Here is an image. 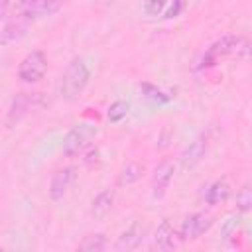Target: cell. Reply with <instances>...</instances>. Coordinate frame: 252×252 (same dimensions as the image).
Returning <instances> with one entry per match:
<instances>
[{
  "mask_svg": "<svg viewBox=\"0 0 252 252\" xmlns=\"http://www.w3.org/2000/svg\"><path fill=\"white\" fill-rule=\"evenodd\" d=\"M112 205H114V191L110 189H104L100 191L93 203H91V215L96 219V220H102L108 217V213L112 211Z\"/></svg>",
  "mask_w": 252,
  "mask_h": 252,
  "instance_id": "13",
  "label": "cell"
},
{
  "mask_svg": "<svg viewBox=\"0 0 252 252\" xmlns=\"http://www.w3.org/2000/svg\"><path fill=\"white\" fill-rule=\"evenodd\" d=\"M250 207H252V189H250V185L246 183V185H242V187L238 189V193H236V209H238L240 213H248Z\"/></svg>",
  "mask_w": 252,
  "mask_h": 252,
  "instance_id": "20",
  "label": "cell"
},
{
  "mask_svg": "<svg viewBox=\"0 0 252 252\" xmlns=\"http://www.w3.org/2000/svg\"><path fill=\"white\" fill-rule=\"evenodd\" d=\"M89 79H91V67L87 63L85 57H75L69 61V65L65 67V73L61 77V85H59V94L63 100L67 102H73L77 100L87 85H89Z\"/></svg>",
  "mask_w": 252,
  "mask_h": 252,
  "instance_id": "3",
  "label": "cell"
},
{
  "mask_svg": "<svg viewBox=\"0 0 252 252\" xmlns=\"http://www.w3.org/2000/svg\"><path fill=\"white\" fill-rule=\"evenodd\" d=\"M144 175V165L142 163H138V161H128L122 169H120V173H118V185H132V183H136L140 177Z\"/></svg>",
  "mask_w": 252,
  "mask_h": 252,
  "instance_id": "15",
  "label": "cell"
},
{
  "mask_svg": "<svg viewBox=\"0 0 252 252\" xmlns=\"http://www.w3.org/2000/svg\"><path fill=\"white\" fill-rule=\"evenodd\" d=\"M37 20L35 14V6L33 0H20L12 12H8L6 16V24L0 32V43L2 45H10L18 39H22L28 32V28Z\"/></svg>",
  "mask_w": 252,
  "mask_h": 252,
  "instance_id": "1",
  "label": "cell"
},
{
  "mask_svg": "<svg viewBox=\"0 0 252 252\" xmlns=\"http://www.w3.org/2000/svg\"><path fill=\"white\" fill-rule=\"evenodd\" d=\"M67 0H33V6H35V14L37 18H47V16H53Z\"/></svg>",
  "mask_w": 252,
  "mask_h": 252,
  "instance_id": "17",
  "label": "cell"
},
{
  "mask_svg": "<svg viewBox=\"0 0 252 252\" xmlns=\"http://www.w3.org/2000/svg\"><path fill=\"white\" fill-rule=\"evenodd\" d=\"M10 6H12V0H0V22L6 20V16L10 12Z\"/></svg>",
  "mask_w": 252,
  "mask_h": 252,
  "instance_id": "23",
  "label": "cell"
},
{
  "mask_svg": "<svg viewBox=\"0 0 252 252\" xmlns=\"http://www.w3.org/2000/svg\"><path fill=\"white\" fill-rule=\"evenodd\" d=\"M207 148H209V136L203 132L199 134L179 156V163L183 169H193L195 165H199L207 154Z\"/></svg>",
  "mask_w": 252,
  "mask_h": 252,
  "instance_id": "9",
  "label": "cell"
},
{
  "mask_svg": "<svg viewBox=\"0 0 252 252\" xmlns=\"http://www.w3.org/2000/svg\"><path fill=\"white\" fill-rule=\"evenodd\" d=\"M236 226H238V219H228L226 222H224V226H222V236L226 238V236H230L232 234V230H236Z\"/></svg>",
  "mask_w": 252,
  "mask_h": 252,
  "instance_id": "22",
  "label": "cell"
},
{
  "mask_svg": "<svg viewBox=\"0 0 252 252\" xmlns=\"http://www.w3.org/2000/svg\"><path fill=\"white\" fill-rule=\"evenodd\" d=\"M140 89H142L144 96H146L150 102H154V104H165V102L171 100L169 94H165L161 89H158V87H154V85H150V83H142Z\"/></svg>",
  "mask_w": 252,
  "mask_h": 252,
  "instance_id": "18",
  "label": "cell"
},
{
  "mask_svg": "<svg viewBox=\"0 0 252 252\" xmlns=\"http://www.w3.org/2000/svg\"><path fill=\"white\" fill-rule=\"evenodd\" d=\"M96 126L93 122H79L75 124L63 138V144H61V150L65 156H77L81 154L91 142L93 138L96 136Z\"/></svg>",
  "mask_w": 252,
  "mask_h": 252,
  "instance_id": "4",
  "label": "cell"
},
{
  "mask_svg": "<svg viewBox=\"0 0 252 252\" xmlns=\"http://www.w3.org/2000/svg\"><path fill=\"white\" fill-rule=\"evenodd\" d=\"M37 104H41V93H20L12 98L8 108V124H16L26 118Z\"/></svg>",
  "mask_w": 252,
  "mask_h": 252,
  "instance_id": "7",
  "label": "cell"
},
{
  "mask_svg": "<svg viewBox=\"0 0 252 252\" xmlns=\"http://www.w3.org/2000/svg\"><path fill=\"white\" fill-rule=\"evenodd\" d=\"M248 55H250V39L246 35H224L209 45L199 67H211L224 57L248 59Z\"/></svg>",
  "mask_w": 252,
  "mask_h": 252,
  "instance_id": "2",
  "label": "cell"
},
{
  "mask_svg": "<svg viewBox=\"0 0 252 252\" xmlns=\"http://www.w3.org/2000/svg\"><path fill=\"white\" fill-rule=\"evenodd\" d=\"M173 173H175V163L169 159L161 161L156 167V171L152 175V197L154 199H161L165 195V191L173 179Z\"/></svg>",
  "mask_w": 252,
  "mask_h": 252,
  "instance_id": "10",
  "label": "cell"
},
{
  "mask_svg": "<svg viewBox=\"0 0 252 252\" xmlns=\"http://www.w3.org/2000/svg\"><path fill=\"white\" fill-rule=\"evenodd\" d=\"M128 112H130V102H126V100H114V102L108 106L106 118H108L112 124H116V122H120L122 118H126Z\"/></svg>",
  "mask_w": 252,
  "mask_h": 252,
  "instance_id": "19",
  "label": "cell"
},
{
  "mask_svg": "<svg viewBox=\"0 0 252 252\" xmlns=\"http://www.w3.org/2000/svg\"><path fill=\"white\" fill-rule=\"evenodd\" d=\"M179 236H177V230L173 228V224L169 222V219H161V222L158 224L156 228V236H154V246L159 248V250H171L177 246Z\"/></svg>",
  "mask_w": 252,
  "mask_h": 252,
  "instance_id": "11",
  "label": "cell"
},
{
  "mask_svg": "<svg viewBox=\"0 0 252 252\" xmlns=\"http://www.w3.org/2000/svg\"><path fill=\"white\" fill-rule=\"evenodd\" d=\"M228 195H230V185L224 179H219L205 189V201L209 205H220L228 199Z\"/></svg>",
  "mask_w": 252,
  "mask_h": 252,
  "instance_id": "14",
  "label": "cell"
},
{
  "mask_svg": "<svg viewBox=\"0 0 252 252\" xmlns=\"http://www.w3.org/2000/svg\"><path fill=\"white\" fill-rule=\"evenodd\" d=\"M45 73H47V55L41 49L30 51L18 65V79L28 85L41 81Z\"/></svg>",
  "mask_w": 252,
  "mask_h": 252,
  "instance_id": "5",
  "label": "cell"
},
{
  "mask_svg": "<svg viewBox=\"0 0 252 252\" xmlns=\"http://www.w3.org/2000/svg\"><path fill=\"white\" fill-rule=\"evenodd\" d=\"M165 4H167V0H146L144 2V12L148 16H159L163 12Z\"/></svg>",
  "mask_w": 252,
  "mask_h": 252,
  "instance_id": "21",
  "label": "cell"
},
{
  "mask_svg": "<svg viewBox=\"0 0 252 252\" xmlns=\"http://www.w3.org/2000/svg\"><path fill=\"white\" fill-rule=\"evenodd\" d=\"M144 240V228L138 224V222H132L126 230H122V234L118 236L114 248L116 250H134L142 244Z\"/></svg>",
  "mask_w": 252,
  "mask_h": 252,
  "instance_id": "12",
  "label": "cell"
},
{
  "mask_svg": "<svg viewBox=\"0 0 252 252\" xmlns=\"http://www.w3.org/2000/svg\"><path fill=\"white\" fill-rule=\"evenodd\" d=\"M75 179H77V167L67 165V167L57 169L51 177V183H49V199L51 201H63V197L69 193Z\"/></svg>",
  "mask_w": 252,
  "mask_h": 252,
  "instance_id": "8",
  "label": "cell"
},
{
  "mask_svg": "<svg viewBox=\"0 0 252 252\" xmlns=\"http://www.w3.org/2000/svg\"><path fill=\"white\" fill-rule=\"evenodd\" d=\"M211 226H213V215L207 211H199V213L185 217V220L181 222L177 230V236L181 242H193L199 236H203Z\"/></svg>",
  "mask_w": 252,
  "mask_h": 252,
  "instance_id": "6",
  "label": "cell"
},
{
  "mask_svg": "<svg viewBox=\"0 0 252 252\" xmlns=\"http://www.w3.org/2000/svg\"><path fill=\"white\" fill-rule=\"evenodd\" d=\"M104 248H106V236L100 232L89 234L79 242V250H85V252H100Z\"/></svg>",
  "mask_w": 252,
  "mask_h": 252,
  "instance_id": "16",
  "label": "cell"
}]
</instances>
